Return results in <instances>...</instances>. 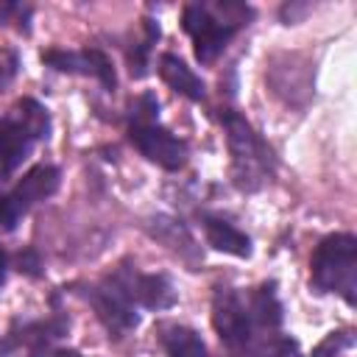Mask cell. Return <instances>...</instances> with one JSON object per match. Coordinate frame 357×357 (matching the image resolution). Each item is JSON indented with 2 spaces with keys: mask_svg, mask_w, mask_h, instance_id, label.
<instances>
[{
  "mask_svg": "<svg viewBox=\"0 0 357 357\" xmlns=\"http://www.w3.org/2000/svg\"><path fill=\"white\" fill-rule=\"evenodd\" d=\"M220 123L226 128V142H229V153H231V176L234 184L240 190H257L262 187V181L271 173V151L268 145L259 139V134L245 123V117H240L237 112H223Z\"/></svg>",
  "mask_w": 357,
  "mask_h": 357,
  "instance_id": "obj_1",
  "label": "cell"
},
{
  "mask_svg": "<svg viewBox=\"0 0 357 357\" xmlns=\"http://www.w3.org/2000/svg\"><path fill=\"white\" fill-rule=\"evenodd\" d=\"M357 282V240L351 234H329L312 254V284L321 293H343L354 304Z\"/></svg>",
  "mask_w": 357,
  "mask_h": 357,
  "instance_id": "obj_2",
  "label": "cell"
},
{
  "mask_svg": "<svg viewBox=\"0 0 357 357\" xmlns=\"http://www.w3.org/2000/svg\"><path fill=\"white\" fill-rule=\"evenodd\" d=\"M131 284L134 282L112 279V282L89 290V301L95 307V315L114 335H123L137 324V315L131 310Z\"/></svg>",
  "mask_w": 357,
  "mask_h": 357,
  "instance_id": "obj_3",
  "label": "cell"
},
{
  "mask_svg": "<svg viewBox=\"0 0 357 357\" xmlns=\"http://www.w3.org/2000/svg\"><path fill=\"white\" fill-rule=\"evenodd\" d=\"M128 137L151 162L165 170H178L187 162V145L153 123H131Z\"/></svg>",
  "mask_w": 357,
  "mask_h": 357,
  "instance_id": "obj_4",
  "label": "cell"
},
{
  "mask_svg": "<svg viewBox=\"0 0 357 357\" xmlns=\"http://www.w3.org/2000/svg\"><path fill=\"white\" fill-rule=\"evenodd\" d=\"M212 326L231 349L245 346L251 337V318L231 287H218L212 296Z\"/></svg>",
  "mask_w": 357,
  "mask_h": 357,
  "instance_id": "obj_5",
  "label": "cell"
},
{
  "mask_svg": "<svg viewBox=\"0 0 357 357\" xmlns=\"http://www.w3.org/2000/svg\"><path fill=\"white\" fill-rule=\"evenodd\" d=\"M184 31L192 36L195 56L201 61H212L234 33V28L223 25L220 20H215L212 11L204 8V6H187L184 8Z\"/></svg>",
  "mask_w": 357,
  "mask_h": 357,
  "instance_id": "obj_6",
  "label": "cell"
},
{
  "mask_svg": "<svg viewBox=\"0 0 357 357\" xmlns=\"http://www.w3.org/2000/svg\"><path fill=\"white\" fill-rule=\"evenodd\" d=\"M31 145L33 137L20 120L6 117L0 123V181H6L22 165V159L31 153Z\"/></svg>",
  "mask_w": 357,
  "mask_h": 357,
  "instance_id": "obj_7",
  "label": "cell"
},
{
  "mask_svg": "<svg viewBox=\"0 0 357 357\" xmlns=\"http://www.w3.org/2000/svg\"><path fill=\"white\" fill-rule=\"evenodd\" d=\"M56 187H59V170H56L53 165H36V167H31V170L20 178V184L14 187V192H11L8 198H11V204H14L20 212H25L31 204L45 201L47 195H53Z\"/></svg>",
  "mask_w": 357,
  "mask_h": 357,
  "instance_id": "obj_8",
  "label": "cell"
},
{
  "mask_svg": "<svg viewBox=\"0 0 357 357\" xmlns=\"http://www.w3.org/2000/svg\"><path fill=\"white\" fill-rule=\"evenodd\" d=\"M159 75L165 78V84H167L173 92L184 95V98H190V100H204V95H206L204 81H201L178 56H173V53H162V59H159Z\"/></svg>",
  "mask_w": 357,
  "mask_h": 357,
  "instance_id": "obj_9",
  "label": "cell"
},
{
  "mask_svg": "<svg viewBox=\"0 0 357 357\" xmlns=\"http://www.w3.org/2000/svg\"><path fill=\"white\" fill-rule=\"evenodd\" d=\"M131 298H137L148 310H167V307L176 304V290H173V284H170L167 276L148 273V276H137L134 279Z\"/></svg>",
  "mask_w": 357,
  "mask_h": 357,
  "instance_id": "obj_10",
  "label": "cell"
},
{
  "mask_svg": "<svg viewBox=\"0 0 357 357\" xmlns=\"http://www.w3.org/2000/svg\"><path fill=\"white\" fill-rule=\"evenodd\" d=\"M148 229H151V234H153L159 243H165V245H167L170 251H176L178 257L195 259V240H192V234L181 226V220L167 218V215H156V218H151Z\"/></svg>",
  "mask_w": 357,
  "mask_h": 357,
  "instance_id": "obj_11",
  "label": "cell"
},
{
  "mask_svg": "<svg viewBox=\"0 0 357 357\" xmlns=\"http://www.w3.org/2000/svg\"><path fill=\"white\" fill-rule=\"evenodd\" d=\"M204 231H206V243L212 248H218L223 254H234V257H251V240L231 223H226L220 218H206Z\"/></svg>",
  "mask_w": 357,
  "mask_h": 357,
  "instance_id": "obj_12",
  "label": "cell"
},
{
  "mask_svg": "<svg viewBox=\"0 0 357 357\" xmlns=\"http://www.w3.org/2000/svg\"><path fill=\"white\" fill-rule=\"evenodd\" d=\"M167 357H206V343L187 326H167L162 335Z\"/></svg>",
  "mask_w": 357,
  "mask_h": 357,
  "instance_id": "obj_13",
  "label": "cell"
},
{
  "mask_svg": "<svg viewBox=\"0 0 357 357\" xmlns=\"http://www.w3.org/2000/svg\"><path fill=\"white\" fill-rule=\"evenodd\" d=\"M251 315L257 324L273 329L282 324V304L273 293V284H262L254 296H251Z\"/></svg>",
  "mask_w": 357,
  "mask_h": 357,
  "instance_id": "obj_14",
  "label": "cell"
},
{
  "mask_svg": "<svg viewBox=\"0 0 357 357\" xmlns=\"http://www.w3.org/2000/svg\"><path fill=\"white\" fill-rule=\"evenodd\" d=\"M11 117H14V120H20V123L31 131V137H33V139L47 137V126H50V123H47V112H45L36 100H31V98H28V100H20Z\"/></svg>",
  "mask_w": 357,
  "mask_h": 357,
  "instance_id": "obj_15",
  "label": "cell"
},
{
  "mask_svg": "<svg viewBox=\"0 0 357 357\" xmlns=\"http://www.w3.org/2000/svg\"><path fill=\"white\" fill-rule=\"evenodd\" d=\"M42 61H47L50 67H56L61 73H89V64H86V56L84 53L47 50V53H42Z\"/></svg>",
  "mask_w": 357,
  "mask_h": 357,
  "instance_id": "obj_16",
  "label": "cell"
},
{
  "mask_svg": "<svg viewBox=\"0 0 357 357\" xmlns=\"http://www.w3.org/2000/svg\"><path fill=\"white\" fill-rule=\"evenodd\" d=\"M84 56H86V64H89V73L106 86V89H114L117 86V75H114V67H112V61H109V56L106 53H100V50H84Z\"/></svg>",
  "mask_w": 357,
  "mask_h": 357,
  "instance_id": "obj_17",
  "label": "cell"
},
{
  "mask_svg": "<svg viewBox=\"0 0 357 357\" xmlns=\"http://www.w3.org/2000/svg\"><path fill=\"white\" fill-rule=\"evenodd\" d=\"M351 343V337L346 335V332H332L315 351H312V357H332V354H337L340 349H346Z\"/></svg>",
  "mask_w": 357,
  "mask_h": 357,
  "instance_id": "obj_18",
  "label": "cell"
},
{
  "mask_svg": "<svg viewBox=\"0 0 357 357\" xmlns=\"http://www.w3.org/2000/svg\"><path fill=\"white\" fill-rule=\"evenodd\" d=\"M148 50H151L148 42H142V45H137V47L131 50L128 64H131V75H134V78H142V75H145V67H148Z\"/></svg>",
  "mask_w": 357,
  "mask_h": 357,
  "instance_id": "obj_19",
  "label": "cell"
},
{
  "mask_svg": "<svg viewBox=\"0 0 357 357\" xmlns=\"http://www.w3.org/2000/svg\"><path fill=\"white\" fill-rule=\"evenodd\" d=\"M265 357H296V343L287 340V337H276L265 349Z\"/></svg>",
  "mask_w": 357,
  "mask_h": 357,
  "instance_id": "obj_20",
  "label": "cell"
},
{
  "mask_svg": "<svg viewBox=\"0 0 357 357\" xmlns=\"http://www.w3.org/2000/svg\"><path fill=\"white\" fill-rule=\"evenodd\" d=\"M17 218H20V209L11 204V198H0V223L6 229H14Z\"/></svg>",
  "mask_w": 357,
  "mask_h": 357,
  "instance_id": "obj_21",
  "label": "cell"
},
{
  "mask_svg": "<svg viewBox=\"0 0 357 357\" xmlns=\"http://www.w3.org/2000/svg\"><path fill=\"white\" fill-rule=\"evenodd\" d=\"M17 262H20V271H25L28 276H36L39 273V257L33 251H22Z\"/></svg>",
  "mask_w": 357,
  "mask_h": 357,
  "instance_id": "obj_22",
  "label": "cell"
},
{
  "mask_svg": "<svg viewBox=\"0 0 357 357\" xmlns=\"http://www.w3.org/2000/svg\"><path fill=\"white\" fill-rule=\"evenodd\" d=\"M3 273H6V254H3V248H0V282H3Z\"/></svg>",
  "mask_w": 357,
  "mask_h": 357,
  "instance_id": "obj_23",
  "label": "cell"
},
{
  "mask_svg": "<svg viewBox=\"0 0 357 357\" xmlns=\"http://www.w3.org/2000/svg\"><path fill=\"white\" fill-rule=\"evenodd\" d=\"M53 357H78V354H75V351H56Z\"/></svg>",
  "mask_w": 357,
  "mask_h": 357,
  "instance_id": "obj_24",
  "label": "cell"
}]
</instances>
